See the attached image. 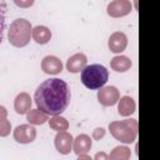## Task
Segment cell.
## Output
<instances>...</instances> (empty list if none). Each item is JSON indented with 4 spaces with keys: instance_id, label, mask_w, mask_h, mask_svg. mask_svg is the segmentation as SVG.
Wrapping results in <instances>:
<instances>
[{
    "instance_id": "obj_22",
    "label": "cell",
    "mask_w": 160,
    "mask_h": 160,
    "mask_svg": "<svg viewBox=\"0 0 160 160\" xmlns=\"http://www.w3.org/2000/svg\"><path fill=\"white\" fill-rule=\"evenodd\" d=\"M4 28H5V16H4V10H2V8L0 6V44H1V40H2V31H4Z\"/></svg>"
},
{
    "instance_id": "obj_19",
    "label": "cell",
    "mask_w": 160,
    "mask_h": 160,
    "mask_svg": "<svg viewBox=\"0 0 160 160\" xmlns=\"http://www.w3.org/2000/svg\"><path fill=\"white\" fill-rule=\"evenodd\" d=\"M130 149L126 148V146H116L111 152L110 155H108L109 159L111 160H126L130 158Z\"/></svg>"
},
{
    "instance_id": "obj_1",
    "label": "cell",
    "mask_w": 160,
    "mask_h": 160,
    "mask_svg": "<svg viewBox=\"0 0 160 160\" xmlns=\"http://www.w3.org/2000/svg\"><path fill=\"white\" fill-rule=\"evenodd\" d=\"M71 92L68 82L54 78L41 82L35 90L34 100L39 110L48 115H60L70 104Z\"/></svg>"
},
{
    "instance_id": "obj_5",
    "label": "cell",
    "mask_w": 160,
    "mask_h": 160,
    "mask_svg": "<svg viewBox=\"0 0 160 160\" xmlns=\"http://www.w3.org/2000/svg\"><path fill=\"white\" fill-rule=\"evenodd\" d=\"M120 98L119 90L115 86H102L98 91V100L104 106H112Z\"/></svg>"
},
{
    "instance_id": "obj_18",
    "label": "cell",
    "mask_w": 160,
    "mask_h": 160,
    "mask_svg": "<svg viewBox=\"0 0 160 160\" xmlns=\"http://www.w3.org/2000/svg\"><path fill=\"white\" fill-rule=\"evenodd\" d=\"M49 125L52 130L55 131H65L69 128V122L65 118L60 116V115H54L50 120H49Z\"/></svg>"
},
{
    "instance_id": "obj_21",
    "label": "cell",
    "mask_w": 160,
    "mask_h": 160,
    "mask_svg": "<svg viewBox=\"0 0 160 160\" xmlns=\"http://www.w3.org/2000/svg\"><path fill=\"white\" fill-rule=\"evenodd\" d=\"M19 8H22V9H26V8H30L34 4V0H12Z\"/></svg>"
},
{
    "instance_id": "obj_7",
    "label": "cell",
    "mask_w": 160,
    "mask_h": 160,
    "mask_svg": "<svg viewBox=\"0 0 160 160\" xmlns=\"http://www.w3.org/2000/svg\"><path fill=\"white\" fill-rule=\"evenodd\" d=\"M131 2L129 0H114L108 5V14L111 18H121L131 11Z\"/></svg>"
},
{
    "instance_id": "obj_14",
    "label": "cell",
    "mask_w": 160,
    "mask_h": 160,
    "mask_svg": "<svg viewBox=\"0 0 160 160\" xmlns=\"http://www.w3.org/2000/svg\"><path fill=\"white\" fill-rule=\"evenodd\" d=\"M119 105H118V112L121 115V116H130L131 114L135 112V109H136V104L132 98L130 96H122V98H119Z\"/></svg>"
},
{
    "instance_id": "obj_20",
    "label": "cell",
    "mask_w": 160,
    "mask_h": 160,
    "mask_svg": "<svg viewBox=\"0 0 160 160\" xmlns=\"http://www.w3.org/2000/svg\"><path fill=\"white\" fill-rule=\"evenodd\" d=\"M11 131V124L10 121L5 118L0 120V136H8Z\"/></svg>"
},
{
    "instance_id": "obj_2",
    "label": "cell",
    "mask_w": 160,
    "mask_h": 160,
    "mask_svg": "<svg viewBox=\"0 0 160 160\" xmlns=\"http://www.w3.org/2000/svg\"><path fill=\"white\" fill-rule=\"evenodd\" d=\"M109 79V71L104 65L91 64L81 70V82L90 90L102 88Z\"/></svg>"
},
{
    "instance_id": "obj_6",
    "label": "cell",
    "mask_w": 160,
    "mask_h": 160,
    "mask_svg": "<svg viewBox=\"0 0 160 160\" xmlns=\"http://www.w3.org/2000/svg\"><path fill=\"white\" fill-rule=\"evenodd\" d=\"M35 138H36V129L29 124L19 125L14 130V139L20 144L32 142Z\"/></svg>"
},
{
    "instance_id": "obj_16",
    "label": "cell",
    "mask_w": 160,
    "mask_h": 160,
    "mask_svg": "<svg viewBox=\"0 0 160 160\" xmlns=\"http://www.w3.org/2000/svg\"><path fill=\"white\" fill-rule=\"evenodd\" d=\"M110 65H111V69L115 70L116 72H125V71H128L131 68L132 62H131V60L128 56L118 55V56H114L111 59Z\"/></svg>"
},
{
    "instance_id": "obj_15",
    "label": "cell",
    "mask_w": 160,
    "mask_h": 160,
    "mask_svg": "<svg viewBox=\"0 0 160 160\" xmlns=\"http://www.w3.org/2000/svg\"><path fill=\"white\" fill-rule=\"evenodd\" d=\"M31 36L34 38V40L40 44V45H44V44H48L51 39V31L50 29H48L46 26H41V25H38L32 29L31 31Z\"/></svg>"
},
{
    "instance_id": "obj_25",
    "label": "cell",
    "mask_w": 160,
    "mask_h": 160,
    "mask_svg": "<svg viewBox=\"0 0 160 160\" xmlns=\"http://www.w3.org/2000/svg\"><path fill=\"white\" fill-rule=\"evenodd\" d=\"M95 159H96V160H99V159H108V155L104 154V152H98V154L95 155Z\"/></svg>"
},
{
    "instance_id": "obj_12",
    "label": "cell",
    "mask_w": 160,
    "mask_h": 160,
    "mask_svg": "<svg viewBox=\"0 0 160 160\" xmlns=\"http://www.w3.org/2000/svg\"><path fill=\"white\" fill-rule=\"evenodd\" d=\"M91 145H92V141H91V138L86 134H81L79 135L76 139H74V142H72V150L76 155H81V154H86L90 151L91 149Z\"/></svg>"
},
{
    "instance_id": "obj_24",
    "label": "cell",
    "mask_w": 160,
    "mask_h": 160,
    "mask_svg": "<svg viewBox=\"0 0 160 160\" xmlns=\"http://www.w3.org/2000/svg\"><path fill=\"white\" fill-rule=\"evenodd\" d=\"M6 116H8V110H6L4 106L0 105V120H1V119H5Z\"/></svg>"
},
{
    "instance_id": "obj_13",
    "label": "cell",
    "mask_w": 160,
    "mask_h": 160,
    "mask_svg": "<svg viewBox=\"0 0 160 160\" xmlns=\"http://www.w3.org/2000/svg\"><path fill=\"white\" fill-rule=\"evenodd\" d=\"M14 109L20 115L26 114L31 109V98H30V95L28 92L18 94V96L15 98V101H14Z\"/></svg>"
},
{
    "instance_id": "obj_11",
    "label": "cell",
    "mask_w": 160,
    "mask_h": 160,
    "mask_svg": "<svg viewBox=\"0 0 160 160\" xmlns=\"http://www.w3.org/2000/svg\"><path fill=\"white\" fill-rule=\"evenodd\" d=\"M88 59L82 52H78L72 56H70L66 61V69L69 72H80L85 66H86Z\"/></svg>"
},
{
    "instance_id": "obj_10",
    "label": "cell",
    "mask_w": 160,
    "mask_h": 160,
    "mask_svg": "<svg viewBox=\"0 0 160 160\" xmlns=\"http://www.w3.org/2000/svg\"><path fill=\"white\" fill-rule=\"evenodd\" d=\"M108 45H109V49L112 52L119 54V52H121V51H124L126 49V46H128V38H126V35L124 32L116 31V32L111 34V36L109 38Z\"/></svg>"
},
{
    "instance_id": "obj_3",
    "label": "cell",
    "mask_w": 160,
    "mask_h": 160,
    "mask_svg": "<svg viewBox=\"0 0 160 160\" xmlns=\"http://www.w3.org/2000/svg\"><path fill=\"white\" fill-rule=\"evenodd\" d=\"M31 24L25 19H16L10 24L8 30L9 42L15 48H24L30 42L31 38Z\"/></svg>"
},
{
    "instance_id": "obj_9",
    "label": "cell",
    "mask_w": 160,
    "mask_h": 160,
    "mask_svg": "<svg viewBox=\"0 0 160 160\" xmlns=\"http://www.w3.org/2000/svg\"><path fill=\"white\" fill-rule=\"evenodd\" d=\"M41 70L49 75L60 74L62 70V62L59 58H56L54 55H48L41 61Z\"/></svg>"
},
{
    "instance_id": "obj_23",
    "label": "cell",
    "mask_w": 160,
    "mask_h": 160,
    "mask_svg": "<svg viewBox=\"0 0 160 160\" xmlns=\"http://www.w3.org/2000/svg\"><path fill=\"white\" fill-rule=\"evenodd\" d=\"M104 135H105V130H104L102 128H98V129H95L94 132H92V138H94L95 140H100L101 138H104Z\"/></svg>"
},
{
    "instance_id": "obj_4",
    "label": "cell",
    "mask_w": 160,
    "mask_h": 160,
    "mask_svg": "<svg viewBox=\"0 0 160 160\" xmlns=\"http://www.w3.org/2000/svg\"><path fill=\"white\" fill-rule=\"evenodd\" d=\"M110 134L124 144H130L138 135V121L135 119H126L120 121H112L109 124Z\"/></svg>"
},
{
    "instance_id": "obj_17",
    "label": "cell",
    "mask_w": 160,
    "mask_h": 160,
    "mask_svg": "<svg viewBox=\"0 0 160 160\" xmlns=\"http://www.w3.org/2000/svg\"><path fill=\"white\" fill-rule=\"evenodd\" d=\"M26 114H28L26 115L28 121L32 125H42L44 122H46L49 120V115L42 112L39 109H30Z\"/></svg>"
},
{
    "instance_id": "obj_8",
    "label": "cell",
    "mask_w": 160,
    "mask_h": 160,
    "mask_svg": "<svg viewBox=\"0 0 160 160\" xmlns=\"http://www.w3.org/2000/svg\"><path fill=\"white\" fill-rule=\"evenodd\" d=\"M72 142L74 138L71 134H69L68 131H58L55 136V148L60 154H69L72 150Z\"/></svg>"
}]
</instances>
